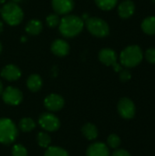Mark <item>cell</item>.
Wrapping results in <instances>:
<instances>
[{"label":"cell","instance_id":"obj_8","mask_svg":"<svg viewBox=\"0 0 155 156\" xmlns=\"http://www.w3.org/2000/svg\"><path fill=\"white\" fill-rule=\"evenodd\" d=\"M2 99L6 104L16 106L21 103L23 100V94L17 88L10 86L2 91Z\"/></svg>","mask_w":155,"mask_h":156},{"label":"cell","instance_id":"obj_29","mask_svg":"<svg viewBox=\"0 0 155 156\" xmlns=\"http://www.w3.org/2000/svg\"><path fill=\"white\" fill-rule=\"evenodd\" d=\"M111 156H132L131 154L124 149H115Z\"/></svg>","mask_w":155,"mask_h":156},{"label":"cell","instance_id":"obj_2","mask_svg":"<svg viewBox=\"0 0 155 156\" xmlns=\"http://www.w3.org/2000/svg\"><path fill=\"white\" fill-rule=\"evenodd\" d=\"M143 58V50L137 45H132L125 48L120 55L121 64L125 68H133L138 66L142 62Z\"/></svg>","mask_w":155,"mask_h":156},{"label":"cell","instance_id":"obj_12","mask_svg":"<svg viewBox=\"0 0 155 156\" xmlns=\"http://www.w3.org/2000/svg\"><path fill=\"white\" fill-rule=\"evenodd\" d=\"M1 76L8 81L17 80L21 77V70L13 64L5 66L1 70Z\"/></svg>","mask_w":155,"mask_h":156},{"label":"cell","instance_id":"obj_22","mask_svg":"<svg viewBox=\"0 0 155 156\" xmlns=\"http://www.w3.org/2000/svg\"><path fill=\"white\" fill-rule=\"evenodd\" d=\"M44 156H69L68 152L61 147L49 146L47 148Z\"/></svg>","mask_w":155,"mask_h":156},{"label":"cell","instance_id":"obj_34","mask_svg":"<svg viewBox=\"0 0 155 156\" xmlns=\"http://www.w3.org/2000/svg\"><path fill=\"white\" fill-rule=\"evenodd\" d=\"M5 2V0H0V4H3Z\"/></svg>","mask_w":155,"mask_h":156},{"label":"cell","instance_id":"obj_24","mask_svg":"<svg viewBox=\"0 0 155 156\" xmlns=\"http://www.w3.org/2000/svg\"><path fill=\"white\" fill-rule=\"evenodd\" d=\"M121 143H122L121 138L115 133L109 135L107 139V146L111 149H118L119 146L121 145Z\"/></svg>","mask_w":155,"mask_h":156},{"label":"cell","instance_id":"obj_37","mask_svg":"<svg viewBox=\"0 0 155 156\" xmlns=\"http://www.w3.org/2000/svg\"><path fill=\"white\" fill-rule=\"evenodd\" d=\"M0 13H1V8H0Z\"/></svg>","mask_w":155,"mask_h":156},{"label":"cell","instance_id":"obj_19","mask_svg":"<svg viewBox=\"0 0 155 156\" xmlns=\"http://www.w3.org/2000/svg\"><path fill=\"white\" fill-rule=\"evenodd\" d=\"M142 29L147 35H155V16H148L142 22Z\"/></svg>","mask_w":155,"mask_h":156},{"label":"cell","instance_id":"obj_21","mask_svg":"<svg viewBox=\"0 0 155 156\" xmlns=\"http://www.w3.org/2000/svg\"><path fill=\"white\" fill-rule=\"evenodd\" d=\"M37 141L40 147L48 148V147H49V145L51 144V137L48 133L40 132V133H38V134L37 136Z\"/></svg>","mask_w":155,"mask_h":156},{"label":"cell","instance_id":"obj_27","mask_svg":"<svg viewBox=\"0 0 155 156\" xmlns=\"http://www.w3.org/2000/svg\"><path fill=\"white\" fill-rule=\"evenodd\" d=\"M119 77H120L121 81L126 82V81H129L132 79V73L128 69H122L119 72Z\"/></svg>","mask_w":155,"mask_h":156},{"label":"cell","instance_id":"obj_35","mask_svg":"<svg viewBox=\"0 0 155 156\" xmlns=\"http://www.w3.org/2000/svg\"><path fill=\"white\" fill-rule=\"evenodd\" d=\"M1 51H2V45H1V42H0V53H1Z\"/></svg>","mask_w":155,"mask_h":156},{"label":"cell","instance_id":"obj_1","mask_svg":"<svg viewBox=\"0 0 155 156\" xmlns=\"http://www.w3.org/2000/svg\"><path fill=\"white\" fill-rule=\"evenodd\" d=\"M59 32L66 37L78 36L83 29L84 21L81 17L74 15L64 16L59 22Z\"/></svg>","mask_w":155,"mask_h":156},{"label":"cell","instance_id":"obj_17","mask_svg":"<svg viewBox=\"0 0 155 156\" xmlns=\"http://www.w3.org/2000/svg\"><path fill=\"white\" fill-rule=\"evenodd\" d=\"M81 132L84 135V137L86 139H88L89 141H93L98 137L99 132H98V128L92 124V123H86L82 126L81 128Z\"/></svg>","mask_w":155,"mask_h":156},{"label":"cell","instance_id":"obj_36","mask_svg":"<svg viewBox=\"0 0 155 156\" xmlns=\"http://www.w3.org/2000/svg\"><path fill=\"white\" fill-rule=\"evenodd\" d=\"M153 3H155V0H153Z\"/></svg>","mask_w":155,"mask_h":156},{"label":"cell","instance_id":"obj_16","mask_svg":"<svg viewBox=\"0 0 155 156\" xmlns=\"http://www.w3.org/2000/svg\"><path fill=\"white\" fill-rule=\"evenodd\" d=\"M42 79L39 75L37 74H32L30 75L28 78H27V80H26V86L28 88L29 90L33 91V92H36V91H38L41 87H42Z\"/></svg>","mask_w":155,"mask_h":156},{"label":"cell","instance_id":"obj_32","mask_svg":"<svg viewBox=\"0 0 155 156\" xmlns=\"http://www.w3.org/2000/svg\"><path fill=\"white\" fill-rule=\"evenodd\" d=\"M3 91V86H2V83H1V80H0V94L2 93Z\"/></svg>","mask_w":155,"mask_h":156},{"label":"cell","instance_id":"obj_7","mask_svg":"<svg viewBox=\"0 0 155 156\" xmlns=\"http://www.w3.org/2000/svg\"><path fill=\"white\" fill-rule=\"evenodd\" d=\"M118 112L125 120H131L134 117L136 108L134 102L129 98H122L118 102Z\"/></svg>","mask_w":155,"mask_h":156},{"label":"cell","instance_id":"obj_11","mask_svg":"<svg viewBox=\"0 0 155 156\" xmlns=\"http://www.w3.org/2000/svg\"><path fill=\"white\" fill-rule=\"evenodd\" d=\"M86 156H110V150L103 143H93L88 147Z\"/></svg>","mask_w":155,"mask_h":156},{"label":"cell","instance_id":"obj_23","mask_svg":"<svg viewBox=\"0 0 155 156\" xmlns=\"http://www.w3.org/2000/svg\"><path fill=\"white\" fill-rule=\"evenodd\" d=\"M94 1L100 9L106 11L115 7V5L118 3V0H94Z\"/></svg>","mask_w":155,"mask_h":156},{"label":"cell","instance_id":"obj_30","mask_svg":"<svg viewBox=\"0 0 155 156\" xmlns=\"http://www.w3.org/2000/svg\"><path fill=\"white\" fill-rule=\"evenodd\" d=\"M112 67H113V69H114L116 72H120V71L122 69V64H120V63H118V62H116L115 64H113V65H112Z\"/></svg>","mask_w":155,"mask_h":156},{"label":"cell","instance_id":"obj_33","mask_svg":"<svg viewBox=\"0 0 155 156\" xmlns=\"http://www.w3.org/2000/svg\"><path fill=\"white\" fill-rule=\"evenodd\" d=\"M20 1H21V0H12V2H14V3H16V4H17V3H19Z\"/></svg>","mask_w":155,"mask_h":156},{"label":"cell","instance_id":"obj_25","mask_svg":"<svg viewBox=\"0 0 155 156\" xmlns=\"http://www.w3.org/2000/svg\"><path fill=\"white\" fill-rule=\"evenodd\" d=\"M60 18L58 14H50L47 16L46 23L49 27H56L59 25Z\"/></svg>","mask_w":155,"mask_h":156},{"label":"cell","instance_id":"obj_31","mask_svg":"<svg viewBox=\"0 0 155 156\" xmlns=\"http://www.w3.org/2000/svg\"><path fill=\"white\" fill-rule=\"evenodd\" d=\"M3 28H4V25H3V23L0 21V33H2V31H3Z\"/></svg>","mask_w":155,"mask_h":156},{"label":"cell","instance_id":"obj_3","mask_svg":"<svg viewBox=\"0 0 155 156\" xmlns=\"http://www.w3.org/2000/svg\"><path fill=\"white\" fill-rule=\"evenodd\" d=\"M1 16L8 25L16 26L20 24L23 19L24 14L21 7L14 2L6 3L1 9Z\"/></svg>","mask_w":155,"mask_h":156},{"label":"cell","instance_id":"obj_13","mask_svg":"<svg viewBox=\"0 0 155 156\" xmlns=\"http://www.w3.org/2000/svg\"><path fill=\"white\" fill-rule=\"evenodd\" d=\"M99 58L106 66H112L117 62V54L111 48H102L99 53Z\"/></svg>","mask_w":155,"mask_h":156},{"label":"cell","instance_id":"obj_20","mask_svg":"<svg viewBox=\"0 0 155 156\" xmlns=\"http://www.w3.org/2000/svg\"><path fill=\"white\" fill-rule=\"evenodd\" d=\"M20 130L25 133L31 132L35 129L36 127V122L33 119L31 118H23L20 120L19 124H18Z\"/></svg>","mask_w":155,"mask_h":156},{"label":"cell","instance_id":"obj_10","mask_svg":"<svg viewBox=\"0 0 155 156\" xmlns=\"http://www.w3.org/2000/svg\"><path fill=\"white\" fill-rule=\"evenodd\" d=\"M52 6L58 15H68L74 7V0H52Z\"/></svg>","mask_w":155,"mask_h":156},{"label":"cell","instance_id":"obj_15","mask_svg":"<svg viewBox=\"0 0 155 156\" xmlns=\"http://www.w3.org/2000/svg\"><path fill=\"white\" fill-rule=\"evenodd\" d=\"M51 51L58 57H65L69 52V46L63 39H56L51 44Z\"/></svg>","mask_w":155,"mask_h":156},{"label":"cell","instance_id":"obj_6","mask_svg":"<svg viewBox=\"0 0 155 156\" xmlns=\"http://www.w3.org/2000/svg\"><path fill=\"white\" fill-rule=\"evenodd\" d=\"M38 124L42 129L48 132H55L60 126L58 118L50 112H44L38 118Z\"/></svg>","mask_w":155,"mask_h":156},{"label":"cell","instance_id":"obj_4","mask_svg":"<svg viewBox=\"0 0 155 156\" xmlns=\"http://www.w3.org/2000/svg\"><path fill=\"white\" fill-rule=\"evenodd\" d=\"M17 128L12 120L8 118L0 119V143L3 144H10L15 142L17 137Z\"/></svg>","mask_w":155,"mask_h":156},{"label":"cell","instance_id":"obj_26","mask_svg":"<svg viewBox=\"0 0 155 156\" xmlns=\"http://www.w3.org/2000/svg\"><path fill=\"white\" fill-rule=\"evenodd\" d=\"M12 156H27V151L22 144H16L12 149Z\"/></svg>","mask_w":155,"mask_h":156},{"label":"cell","instance_id":"obj_28","mask_svg":"<svg viewBox=\"0 0 155 156\" xmlns=\"http://www.w3.org/2000/svg\"><path fill=\"white\" fill-rule=\"evenodd\" d=\"M145 58L148 62L155 64V48H148L145 51Z\"/></svg>","mask_w":155,"mask_h":156},{"label":"cell","instance_id":"obj_5","mask_svg":"<svg viewBox=\"0 0 155 156\" xmlns=\"http://www.w3.org/2000/svg\"><path fill=\"white\" fill-rule=\"evenodd\" d=\"M85 25L89 32L98 37H105L110 33V27L107 22L99 17H90L86 19Z\"/></svg>","mask_w":155,"mask_h":156},{"label":"cell","instance_id":"obj_14","mask_svg":"<svg viewBox=\"0 0 155 156\" xmlns=\"http://www.w3.org/2000/svg\"><path fill=\"white\" fill-rule=\"evenodd\" d=\"M134 11H135V5L132 0H124L118 6L119 16L123 19L131 17L134 14Z\"/></svg>","mask_w":155,"mask_h":156},{"label":"cell","instance_id":"obj_9","mask_svg":"<svg viewBox=\"0 0 155 156\" xmlns=\"http://www.w3.org/2000/svg\"><path fill=\"white\" fill-rule=\"evenodd\" d=\"M65 104L64 99L58 94H49L44 100L45 107L50 112H58L63 108Z\"/></svg>","mask_w":155,"mask_h":156},{"label":"cell","instance_id":"obj_18","mask_svg":"<svg viewBox=\"0 0 155 156\" xmlns=\"http://www.w3.org/2000/svg\"><path fill=\"white\" fill-rule=\"evenodd\" d=\"M42 28H43V24L40 20H37V19H32L28 21L26 26V33L32 36L38 35L41 32Z\"/></svg>","mask_w":155,"mask_h":156}]
</instances>
